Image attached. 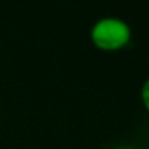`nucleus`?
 <instances>
[{
    "mask_svg": "<svg viewBox=\"0 0 149 149\" xmlns=\"http://www.w3.org/2000/svg\"><path fill=\"white\" fill-rule=\"evenodd\" d=\"M132 31L127 21L117 16H106L98 19L91 27V40L103 50H117L128 43Z\"/></svg>",
    "mask_w": 149,
    "mask_h": 149,
    "instance_id": "1",
    "label": "nucleus"
},
{
    "mask_svg": "<svg viewBox=\"0 0 149 149\" xmlns=\"http://www.w3.org/2000/svg\"><path fill=\"white\" fill-rule=\"evenodd\" d=\"M141 100H143V103H144L146 109L149 111V77L144 80V84H143V87H141Z\"/></svg>",
    "mask_w": 149,
    "mask_h": 149,
    "instance_id": "2",
    "label": "nucleus"
}]
</instances>
